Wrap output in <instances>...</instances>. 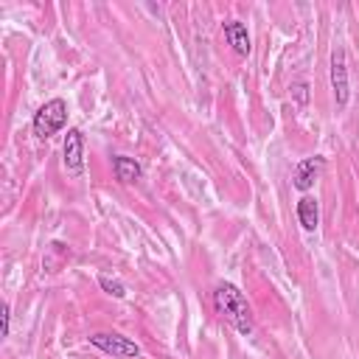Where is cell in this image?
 <instances>
[{"mask_svg":"<svg viewBox=\"0 0 359 359\" xmlns=\"http://www.w3.org/2000/svg\"><path fill=\"white\" fill-rule=\"evenodd\" d=\"M213 306L222 314V320H227L238 334H244V337L252 334V328H255L252 309H250V303H247V297H244V292L238 286L219 283L216 292H213Z\"/></svg>","mask_w":359,"mask_h":359,"instance_id":"cell-1","label":"cell"},{"mask_svg":"<svg viewBox=\"0 0 359 359\" xmlns=\"http://www.w3.org/2000/svg\"><path fill=\"white\" fill-rule=\"evenodd\" d=\"M65 121H67V104L62 98H50L34 115V135L39 140H48L50 135H56L65 126Z\"/></svg>","mask_w":359,"mask_h":359,"instance_id":"cell-2","label":"cell"},{"mask_svg":"<svg viewBox=\"0 0 359 359\" xmlns=\"http://www.w3.org/2000/svg\"><path fill=\"white\" fill-rule=\"evenodd\" d=\"M90 345H95L98 351L109 353V356H118V359H135L140 356V345L123 334H93L90 337Z\"/></svg>","mask_w":359,"mask_h":359,"instance_id":"cell-3","label":"cell"},{"mask_svg":"<svg viewBox=\"0 0 359 359\" xmlns=\"http://www.w3.org/2000/svg\"><path fill=\"white\" fill-rule=\"evenodd\" d=\"M62 154H65V168H67V174H70V177H79L81 168H84V137H81L79 129H67Z\"/></svg>","mask_w":359,"mask_h":359,"instance_id":"cell-4","label":"cell"},{"mask_svg":"<svg viewBox=\"0 0 359 359\" xmlns=\"http://www.w3.org/2000/svg\"><path fill=\"white\" fill-rule=\"evenodd\" d=\"M331 84H334L337 104L345 107L348 104V65H345V50L342 48H337L331 53Z\"/></svg>","mask_w":359,"mask_h":359,"instance_id":"cell-5","label":"cell"},{"mask_svg":"<svg viewBox=\"0 0 359 359\" xmlns=\"http://www.w3.org/2000/svg\"><path fill=\"white\" fill-rule=\"evenodd\" d=\"M323 165H325L323 157H306V160L294 168V188H297V191H309V188L314 185V180L320 177Z\"/></svg>","mask_w":359,"mask_h":359,"instance_id":"cell-6","label":"cell"},{"mask_svg":"<svg viewBox=\"0 0 359 359\" xmlns=\"http://www.w3.org/2000/svg\"><path fill=\"white\" fill-rule=\"evenodd\" d=\"M224 39L230 42V48L238 53V56H247L250 53V34H247V25L244 22H238V20H227L224 25Z\"/></svg>","mask_w":359,"mask_h":359,"instance_id":"cell-7","label":"cell"},{"mask_svg":"<svg viewBox=\"0 0 359 359\" xmlns=\"http://www.w3.org/2000/svg\"><path fill=\"white\" fill-rule=\"evenodd\" d=\"M112 168H115L118 182H123V185H132V182L140 180V165H137V160H132V157L118 154V157L112 160Z\"/></svg>","mask_w":359,"mask_h":359,"instance_id":"cell-8","label":"cell"},{"mask_svg":"<svg viewBox=\"0 0 359 359\" xmlns=\"http://www.w3.org/2000/svg\"><path fill=\"white\" fill-rule=\"evenodd\" d=\"M297 219H300V224L306 230H317V224H320V208H317V202L311 196H303L297 202Z\"/></svg>","mask_w":359,"mask_h":359,"instance_id":"cell-9","label":"cell"},{"mask_svg":"<svg viewBox=\"0 0 359 359\" xmlns=\"http://www.w3.org/2000/svg\"><path fill=\"white\" fill-rule=\"evenodd\" d=\"M98 283H101V289H104L107 294H112V297H123V294H126V286H123L118 278H109V275H98Z\"/></svg>","mask_w":359,"mask_h":359,"instance_id":"cell-10","label":"cell"},{"mask_svg":"<svg viewBox=\"0 0 359 359\" xmlns=\"http://www.w3.org/2000/svg\"><path fill=\"white\" fill-rule=\"evenodd\" d=\"M8 320H11V314H8V306H3V337H8Z\"/></svg>","mask_w":359,"mask_h":359,"instance_id":"cell-11","label":"cell"},{"mask_svg":"<svg viewBox=\"0 0 359 359\" xmlns=\"http://www.w3.org/2000/svg\"><path fill=\"white\" fill-rule=\"evenodd\" d=\"M294 90H297V98L306 101V84H294Z\"/></svg>","mask_w":359,"mask_h":359,"instance_id":"cell-12","label":"cell"}]
</instances>
